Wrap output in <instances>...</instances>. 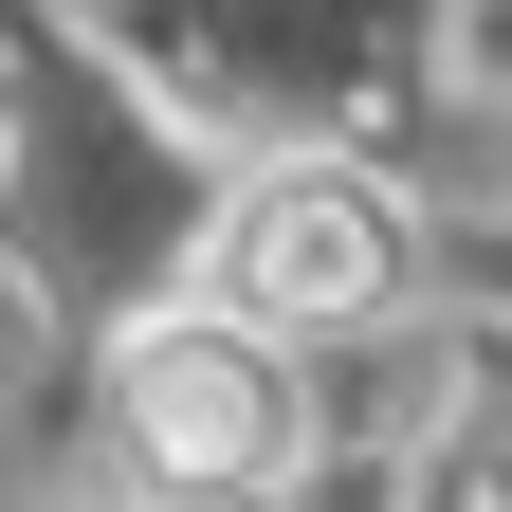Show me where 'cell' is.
<instances>
[{
    "label": "cell",
    "mask_w": 512,
    "mask_h": 512,
    "mask_svg": "<svg viewBox=\"0 0 512 512\" xmlns=\"http://www.w3.org/2000/svg\"><path fill=\"white\" fill-rule=\"evenodd\" d=\"M110 403L147 439V476H183V494L293 476V366H275V330H238V311H165V330L110 366Z\"/></svg>",
    "instance_id": "cell-1"
},
{
    "label": "cell",
    "mask_w": 512,
    "mask_h": 512,
    "mask_svg": "<svg viewBox=\"0 0 512 512\" xmlns=\"http://www.w3.org/2000/svg\"><path fill=\"white\" fill-rule=\"evenodd\" d=\"M384 275H403V220H384L366 183H330V165L256 183V202L220 220V311L238 330H366Z\"/></svg>",
    "instance_id": "cell-2"
}]
</instances>
